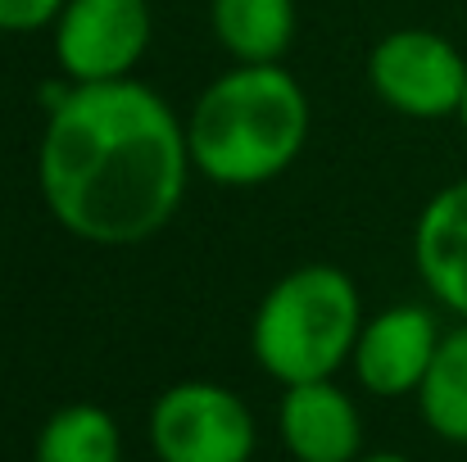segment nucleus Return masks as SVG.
<instances>
[{
    "label": "nucleus",
    "mask_w": 467,
    "mask_h": 462,
    "mask_svg": "<svg viewBox=\"0 0 467 462\" xmlns=\"http://www.w3.org/2000/svg\"><path fill=\"white\" fill-rule=\"evenodd\" d=\"M155 18L146 0H64L55 18V59L68 82H119L146 46Z\"/></svg>",
    "instance_id": "423d86ee"
},
{
    "label": "nucleus",
    "mask_w": 467,
    "mask_h": 462,
    "mask_svg": "<svg viewBox=\"0 0 467 462\" xmlns=\"http://www.w3.org/2000/svg\"><path fill=\"white\" fill-rule=\"evenodd\" d=\"M418 408L431 436L467 445V322L441 335V349L418 385Z\"/></svg>",
    "instance_id": "9b49d317"
},
{
    "label": "nucleus",
    "mask_w": 467,
    "mask_h": 462,
    "mask_svg": "<svg viewBox=\"0 0 467 462\" xmlns=\"http://www.w3.org/2000/svg\"><path fill=\"white\" fill-rule=\"evenodd\" d=\"M213 36L241 64H277L296 41V0H213Z\"/></svg>",
    "instance_id": "9d476101"
},
{
    "label": "nucleus",
    "mask_w": 467,
    "mask_h": 462,
    "mask_svg": "<svg viewBox=\"0 0 467 462\" xmlns=\"http://www.w3.org/2000/svg\"><path fill=\"white\" fill-rule=\"evenodd\" d=\"M459 123L467 128V96H463V109H459Z\"/></svg>",
    "instance_id": "2eb2a0df"
},
{
    "label": "nucleus",
    "mask_w": 467,
    "mask_h": 462,
    "mask_svg": "<svg viewBox=\"0 0 467 462\" xmlns=\"http://www.w3.org/2000/svg\"><path fill=\"white\" fill-rule=\"evenodd\" d=\"M277 431L296 462H354L363 454V417L336 381L286 385Z\"/></svg>",
    "instance_id": "6e6552de"
},
{
    "label": "nucleus",
    "mask_w": 467,
    "mask_h": 462,
    "mask_svg": "<svg viewBox=\"0 0 467 462\" xmlns=\"http://www.w3.org/2000/svg\"><path fill=\"white\" fill-rule=\"evenodd\" d=\"M354 462H409L404 454H358Z\"/></svg>",
    "instance_id": "4468645a"
},
{
    "label": "nucleus",
    "mask_w": 467,
    "mask_h": 462,
    "mask_svg": "<svg viewBox=\"0 0 467 462\" xmlns=\"http://www.w3.org/2000/svg\"><path fill=\"white\" fill-rule=\"evenodd\" d=\"M32 462H123L119 422L100 404H68L41 426Z\"/></svg>",
    "instance_id": "f8f14e48"
},
{
    "label": "nucleus",
    "mask_w": 467,
    "mask_h": 462,
    "mask_svg": "<svg viewBox=\"0 0 467 462\" xmlns=\"http://www.w3.org/2000/svg\"><path fill=\"white\" fill-rule=\"evenodd\" d=\"M413 259L436 304L467 322V177L427 200L413 231Z\"/></svg>",
    "instance_id": "1a4fd4ad"
},
{
    "label": "nucleus",
    "mask_w": 467,
    "mask_h": 462,
    "mask_svg": "<svg viewBox=\"0 0 467 462\" xmlns=\"http://www.w3.org/2000/svg\"><path fill=\"white\" fill-rule=\"evenodd\" d=\"M309 141V96L277 64L223 73L191 109V163L218 186H264Z\"/></svg>",
    "instance_id": "f03ea898"
},
{
    "label": "nucleus",
    "mask_w": 467,
    "mask_h": 462,
    "mask_svg": "<svg viewBox=\"0 0 467 462\" xmlns=\"http://www.w3.org/2000/svg\"><path fill=\"white\" fill-rule=\"evenodd\" d=\"M186 172V128L146 82H73L46 109L36 181L55 222L78 241H150L177 213Z\"/></svg>",
    "instance_id": "f257e3e1"
},
{
    "label": "nucleus",
    "mask_w": 467,
    "mask_h": 462,
    "mask_svg": "<svg viewBox=\"0 0 467 462\" xmlns=\"http://www.w3.org/2000/svg\"><path fill=\"white\" fill-rule=\"evenodd\" d=\"M64 0H0V32H36L59 18Z\"/></svg>",
    "instance_id": "ddd939ff"
},
{
    "label": "nucleus",
    "mask_w": 467,
    "mask_h": 462,
    "mask_svg": "<svg viewBox=\"0 0 467 462\" xmlns=\"http://www.w3.org/2000/svg\"><path fill=\"white\" fill-rule=\"evenodd\" d=\"M254 413L245 399L213 381H177L150 408V445L159 462H250Z\"/></svg>",
    "instance_id": "20e7f679"
},
{
    "label": "nucleus",
    "mask_w": 467,
    "mask_h": 462,
    "mask_svg": "<svg viewBox=\"0 0 467 462\" xmlns=\"http://www.w3.org/2000/svg\"><path fill=\"white\" fill-rule=\"evenodd\" d=\"M363 331V308L354 282L331 268L309 263L286 272L254 313L250 349L259 367L282 385L331 381L345 358H354Z\"/></svg>",
    "instance_id": "7ed1b4c3"
},
{
    "label": "nucleus",
    "mask_w": 467,
    "mask_h": 462,
    "mask_svg": "<svg viewBox=\"0 0 467 462\" xmlns=\"http://www.w3.org/2000/svg\"><path fill=\"white\" fill-rule=\"evenodd\" d=\"M441 326L427 308L418 304H395L377 313L372 322H363L358 344H354V372L358 385L381 395V399H400V395H418L436 349H441Z\"/></svg>",
    "instance_id": "0eeeda50"
},
{
    "label": "nucleus",
    "mask_w": 467,
    "mask_h": 462,
    "mask_svg": "<svg viewBox=\"0 0 467 462\" xmlns=\"http://www.w3.org/2000/svg\"><path fill=\"white\" fill-rule=\"evenodd\" d=\"M372 91L404 118H459L467 96V59L454 41L427 27L386 32L368 55Z\"/></svg>",
    "instance_id": "39448f33"
}]
</instances>
